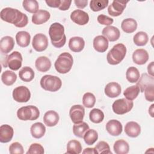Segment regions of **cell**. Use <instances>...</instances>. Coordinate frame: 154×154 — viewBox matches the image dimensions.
I'll use <instances>...</instances> for the list:
<instances>
[{"instance_id":"cell-1","label":"cell","mask_w":154,"mask_h":154,"mask_svg":"<svg viewBox=\"0 0 154 154\" xmlns=\"http://www.w3.org/2000/svg\"><path fill=\"white\" fill-rule=\"evenodd\" d=\"M1 19L6 22L12 23L16 27L23 28L28 22V16L17 9L6 7L0 12Z\"/></svg>"},{"instance_id":"cell-2","label":"cell","mask_w":154,"mask_h":154,"mask_svg":"<svg viewBox=\"0 0 154 154\" xmlns=\"http://www.w3.org/2000/svg\"><path fill=\"white\" fill-rule=\"evenodd\" d=\"M49 35L52 45L57 48H62L66 42L64 27L60 23H52L49 29Z\"/></svg>"},{"instance_id":"cell-3","label":"cell","mask_w":154,"mask_h":154,"mask_svg":"<svg viewBox=\"0 0 154 154\" xmlns=\"http://www.w3.org/2000/svg\"><path fill=\"white\" fill-rule=\"evenodd\" d=\"M126 54V46L122 43H118L114 45L107 54V61L109 64L117 65L124 59Z\"/></svg>"},{"instance_id":"cell-4","label":"cell","mask_w":154,"mask_h":154,"mask_svg":"<svg viewBox=\"0 0 154 154\" xmlns=\"http://www.w3.org/2000/svg\"><path fill=\"white\" fill-rule=\"evenodd\" d=\"M73 63V59L72 55L69 52H63L58 57L54 66L58 73L65 74L71 70Z\"/></svg>"},{"instance_id":"cell-5","label":"cell","mask_w":154,"mask_h":154,"mask_svg":"<svg viewBox=\"0 0 154 154\" xmlns=\"http://www.w3.org/2000/svg\"><path fill=\"white\" fill-rule=\"evenodd\" d=\"M40 86L45 90L55 92L60 89L62 82L60 78L51 75H46L40 79Z\"/></svg>"},{"instance_id":"cell-6","label":"cell","mask_w":154,"mask_h":154,"mask_svg":"<svg viewBox=\"0 0 154 154\" xmlns=\"http://www.w3.org/2000/svg\"><path fill=\"white\" fill-rule=\"evenodd\" d=\"M40 116V111L37 107L28 105L20 108L17 111V117L23 121L37 120Z\"/></svg>"},{"instance_id":"cell-7","label":"cell","mask_w":154,"mask_h":154,"mask_svg":"<svg viewBox=\"0 0 154 154\" xmlns=\"http://www.w3.org/2000/svg\"><path fill=\"white\" fill-rule=\"evenodd\" d=\"M134 103L132 100L126 98L119 99L114 102L112 108L114 113L119 115H123L129 112L133 108Z\"/></svg>"},{"instance_id":"cell-8","label":"cell","mask_w":154,"mask_h":154,"mask_svg":"<svg viewBox=\"0 0 154 154\" xmlns=\"http://www.w3.org/2000/svg\"><path fill=\"white\" fill-rule=\"evenodd\" d=\"M31 97L29 90L25 86H19L13 91V98L17 102L24 103L29 101Z\"/></svg>"},{"instance_id":"cell-9","label":"cell","mask_w":154,"mask_h":154,"mask_svg":"<svg viewBox=\"0 0 154 154\" xmlns=\"http://www.w3.org/2000/svg\"><path fill=\"white\" fill-rule=\"evenodd\" d=\"M22 56L19 52L14 51L7 56V65L12 70H19L22 64Z\"/></svg>"},{"instance_id":"cell-10","label":"cell","mask_w":154,"mask_h":154,"mask_svg":"<svg viewBox=\"0 0 154 154\" xmlns=\"http://www.w3.org/2000/svg\"><path fill=\"white\" fill-rule=\"evenodd\" d=\"M32 46L34 49L37 52H42L46 50L48 46L47 37L42 33L35 34L32 38Z\"/></svg>"},{"instance_id":"cell-11","label":"cell","mask_w":154,"mask_h":154,"mask_svg":"<svg viewBox=\"0 0 154 154\" xmlns=\"http://www.w3.org/2000/svg\"><path fill=\"white\" fill-rule=\"evenodd\" d=\"M70 117L72 122L75 124L82 122L85 115V109L81 105H75L72 106L69 111Z\"/></svg>"},{"instance_id":"cell-12","label":"cell","mask_w":154,"mask_h":154,"mask_svg":"<svg viewBox=\"0 0 154 154\" xmlns=\"http://www.w3.org/2000/svg\"><path fill=\"white\" fill-rule=\"evenodd\" d=\"M128 2V1H113L108 8L109 14L113 17H117L121 15L126 8Z\"/></svg>"},{"instance_id":"cell-13","label":"cell","mask_w":154,"mask_h":154,"mask_svg":"<svg viewBox=\"0 0 154 154\" xmlns=\"http://www.w3.org/2000/svg\"><path fill=\"white\" fill-rule=\"evenodd\" d=\"M71 20L79 25H84L89 21L88 14L83 10H75L70 14Z\"/></svg>"},{"instance_id":"cell-14","label":"cell","mask_w":154,"mask_h":154,"mask_svg":"<svg viewBox=\"0 0 154 154\" xmlns=\"http://www.w3.org/2000/svg\"><path fill=\"white\" fill-rule=\"evenodd\" d=\"M102 34L103 36L110 42L117 40L120 36L119 29L114 26H107L105 27L102 31Z\"/></svg>"},{"instance_id":"cell-15","label":"cell","mask_w":154,"mask_h":154,"mask_svg":"<svg viewBox=\"0 0 154 154\" xmlns=\"http://www.w3.org/2000/svg\"><path fill=\"white\" fill-rule=\"evenodd\" d=\"M122 125L117 120H111L106 124V130L112 136H118L122 132Z\"/></svg>"},{"instance_id":"cell-16","label":"cell","mask_w":154,"mask_h":154,"mask_svg":"<svg viewBox=\"0 0 154 154\" xmlns=\"http://www.w3.org/2000/svg\"><path fill=\"white\" fill-rule=\"evenodd\" d=\"M121 87L119 84L116 82H111L107 84L105 87L104 91L105 94L111 98L119 96L121 93Z\"/></svg>"},{"instance_id":"cell-17","label":"cell","mask_w":154,"mask_h":154,"mask_svg":"<svg viewBox=\"0 0 154 154\" xmlns=\"http://www.w3.org/2000/svg\"><path fill=\"white\" fill-rule=\"evenodd\" d=\"M14 131L8 125H2L0 127V141L6 143L10 141L13 137Z\"/></svg>"},{"instance_id":"cell-18","label":"cell","mask_w":154,"mask_h":154,"mask_svg":"<svg viewBox=\"0 0 154 154\" xmlns=\"http://www.w3.org/2000/svg\"><path fill=\"white\" fill-rule=\"evenodd\" d=\"M149 60L148 52L144 49H136L132 54V60L138 65L144 64Z\"/></svg>"},{"instance_id":"cell-19","label":"cell","mask_w":154,"mask_h":154,"mask_svg":"<svg viewBox=\"0 0 154 154\" xmlns=\"http://www.w3.org/2000/svg\"><path fill=\"white\" fill-rule=\"evenodd\" d=\"M51 17L49 11L45 10H38L32 16V22L35 25H41L46 22Z\"/></svg>"},{"instance_id":"cell-20","label":"cell","mask_w":154,"mask_h":154,"mask_svg":"<svg viewBox=\"0 0 154 154\" xmlns=\"http://www.w3.org/2000/svg\"><path fill=\"white\" fill-rule=\"evenodd\" d=\"M93 48L98 52H105L108 48V40L103 35H97L93 40Z\"/></svg>"},{"instance_id":"cell-21","label":"cell","mask_w":154,"mask_h":154,"mask_svg":"<svg viewBox=\"0 0 154 154\" xmlns=\"http://www.w3.org/2000/svg\"><path fill=\"white\" fill-rule=\"evenodd\" d=\"M85 46V41L81 37H73L69 42V48L74 52H79L83 50Z\"/></svg>"},{"instance_id":"cell-22","label":"cell","mask_w":154,"mask_h":154,"mask_svg":"<svg viewBox=\"0 0 154 154\" xmlns=\"http://www.w3.org/2000/svg\"><path fill=\"white\" fill-rule=\"evenodd\" d=\"M125 132L126 135L132 138L138 137L141 132V127L135 122H128L125 127Z\"/></svg>"},{"instance_id":"cell-23","label":"cell","mask_w":154,"mask_h":154,"mask_svg":"<svg viewBox=\"0 0 154 154\" xmlns=\"http://www.w3.org/2000/svg\"><path fill=\"white\" fill-rule=\"evenodd\" d=\"M14 46V41L11 36L3 37L0 40V50L2 53L8 54Z\"/></svg>"},{"instance_id":"cell-24","label":"cell","mask_w":154,"mask_h":154,"mask_svg":"<svg viewBox=\"0 0 154 154\" xmlns=\"http://www.w3.org/2000/svg\"><path fill=\"white\" fill-rule=\"evenodd\" d=\"M138 81L137 82V85L140 90V92H144V89L149 85H154V78L146 73H143L140 78H139Z\"/></svg>"},{"instance_id":"cell-25","label":"cell","mask_w":154,"mask_h":154,"mask_svg":"<svg viewBox=\"0 0 154 154\" xmlns=\"http://www.w3.org/2000/svg\"><path fill=\"white\" fill-rule=\"evenodd\" d=\"M59 119V115L56 111L50 110L45 112L43 116V122L47 126L52 127L58 123Z\"/></svg>"},{"instance_id":"cell-26","label":"cell","mask_w":154,"mask_h":154,"mask_svg":"<svg viewBox=\"0 0 154 154\" xmlns=\"http://www.w3.org/2000/svg\"><path fill=\"white\" fill-rule=\"evenodd\" d=\"M35 66L37 70L39 72H46L50 69L51 67V62L47 57L41 56L36 59Z\"/></svg>"},{"instance_id":"cell-27","label":"cell","mask_w":154,"mask_h":154,"mask_svg":"<svg viewBox=\"0 0 154 154\" xmlns=\"http://www.w3.org/2000/svg\"><path fill=\"white\" fill-rule=\"evenodd\" d=\"M16 40L17 45L22 47H27L30 43L31 35L30 34L25 31H19L16 35Z\"/></svg>"},{"instance_id":"cell-28","label":"cell","mask_w":154,"mask_h":154,"mask_svg":"<svg viewBox=\"0 0 154 154\" xmlns=\"http://www.w3.org/2000/svg\"><path fill=\"white\" fill-rule=\"evenodd\" d=\"M30 131L32 137L38 139L44 136L46 132V128L42 123L37 122L31 126Z\"/></svg>"},{"instance_id":"cell-29","label":"cell","mask_w":154,"mask_h":154,"mask_svg":"<svg viewBox=\"0 0 154 154\" xmlns=\"http://www.w3.org/2000/svg\"><path fill=\"white\" fill-rule=\"evenodd\" d=\"M121 28L124 32L126 33H132L137 29V22L132 18H127L122 21Z\"/></svg>"},{"instance_id":"cell-30","label":"cell","mask_w":154,"mask_h":154,"mask_svg":"<svg viewBox=\"0 0 154 154\" xmlns=\"http://www.w3.org/2000/svg\"><path fill=\"white\" fill-rule=\"evenodd\" d=\"M113 148L116 154H126L129 150V144L124 140H117L114 144Z\"/></svg>"},{"instance_id":"cell-31","label":"cell","mask_w":154,"mask_h":154,"mask_svg":"<svg viewBox=\"0 0 154 154\" xmlns=\"http://www.w3.org/2000/svg\"><path fill=\"white\" fill-rule=\"evenodd\" d=\"M20 79L24 82H30L34 78V70L28 66H25L19 72Z\"/></svg>"},{"instance_id":"cell-32","label":"cell","mask_w":154,"mask_h":154,"mask_svg":"<svg viewBox=\"0 0 154 154\" xmlns=\"http://www.w3.org/2000/svg\"><path fill=\"white\" fill-rule=\"evenodd\" d=\"M89 129V126L85 122H82L75 124L73 126V132L74 135L79 138H83L85 133Z\"/></svg>"},{"instance_id":"cell-33","label":"cell","mask_w":154,"mask_h":154,"mask_svg":"<svg viewBox=\"0 0 154 154\" xmlns=\"http://www.w3.org/2000/svg\"><path fill=\"white\" fill-rule=\"evenodd\" d=\"M17 79L16 74L10 70H6L2 73L1 80L4 84L10 86L13 85Z\"/></svg>"},{"instance_id":"cell-34","label":"cell","mask_w":154,"mask_h":154,"mask_svg":"<svg viewBox=\"0 0 154 154\" xmlns=\"http://www.w3.org/2000/svg\"><path fill=\"white\" fill-rule=\"evenodd\" d=\"M82 151V146L79 141L72 140L69 141L67 144L66 153L79 154Z\"/></svg>"},{"instance_id":"cell-35","label":"cell","mask_w":154,"mask_h":154,"mask_svg":"<svg viewBox=\"0 0 154 154\" xmlns=\"http://www.w3.org/2000/svg\"><path fill=\"white\" fill-rule=\"evenodd\" d=\"M140 91V88L137 85H132L125 90L123 95L128 100H133L137 98Z\"/></svg>"},{"instance_id":"cell-36","label":"cell","mask_w":154,"mask_h":154,"mask_svg":"<svg viewBox=\"0 0 154 154\" xmlns=\"http://www.w3.org/2000/svg\"><path fill=\"white\" fill-rule=\"evenodd\" d=\"M126 78L131 83L137 82L140 78V72L136 67H130L126 70Z\"/></svg>"},{"instance_id":"cell-37","label":"cell","mask_w":154,"mask_h":154,"mask_svg":"<svg viewBox=\"0 0 154 154\" xmlns=\"http://www.w3.org/2000/svg\"><path fill=\"white\" fill-rule=\"evenodd\" d=\"M149 40L148 35L146 32L144 31H139L135 34L133 38L134 43L139 46L146 45Z\"/></svg>"},{"instance_id":"cell-38","label":"cell","mask_w":154,"mask_h":154,"mask_svg":"<svg viewBox=\"0 0 154 154\" xmlns=\"http://www.w3.org/2000/svg\"><path fill=\"white\" fill-rule=\"evenodd\" d=\"M90 120L94 123H99L102 122L104 119V114L103 111L98 108L93 109L89 114Z\"/></svg>"},{"instance_id":"cell-39","label":"cell","mask_w":154,"mask_h":154,"mask_svg":"<svg viewBox=\"0 0 154 154\" xmlns=\"http://www.w3.org/2000/svg\"><path fill=\"white\" fill-rule=\"evenodd\" d=\"M23 8L31 13H35L38 10V3L35 0H25L22 2Z\"/></svg>"},{"instance_id":"cell-40","label":"cell","mask_w":154,"mask_h":154,"mask_svg":"<svg viewBox=\"0 0 154 154\" xmlns=\"http://www.w3.org/2000/svg\"><path fill=\"white\" fill-rule=\"evenodd\" d=\"M85 143L88 145H93L98 139V134L94 129H88L84 135Z\"/></svg>"},{"instance_id":"cell-41","label":"cell","mask_w":154,"mask_h":154,"mask_svg":"<svg viewBox=\"0 0 154 154\" xmlns=\"http://www.w3.org/2000/svg\"><path fill=\"white\" fill-rule=\"evenodd\" d=\"M109 1L108 0H93L90 2V7L93 11H100L107 7Z\"/></svg>"},{"instance_id":"cell-42","label":"cell","mask_w":154,"mask_h":154,"mask_svg":"<svg viewBox=\"0 0 154 154\" xmlns=\"http://www.w3.org/2000/svg\"><path fill=\"white\" fill-rule=\"evenodd\" d=\"M96 103V97L94 95L90 92L85 93L82 97V103L84 106L90 108L94 106Z\"/></svg>"},{"instance_id":"cell-43","label":"cell","mask_w":154,"mask_h":154,"mask_svg":"<svg viewBox=\"0 0 154 154\" xmlns=\"http://www.w3.org/2000/svg\"><path fill=\"white\" fill-rule=\"evenodd\" d=\"M95 149L97 153H109L112 154L110 150V147L109 144L103 141H99L95 146Z\"/></svg>"},{"instance_id":"cell-44","label":"cell","mask_w":154,"mask_h":154,"mask_svg":"<svg viewBox=\"0 0 154 154\" xmlns=\"http://www.w3.org/2000/svg\"><path fill=\"white\" fill-rule=\"evenodd\" d=\"M9 152L11 154H23L24 153L23 146L18 142H14L9 147Z\"/></svg>"},{"instance_id":"cell-45","label":"cell","mask_w":154,"mask_h":154,"mask_svg":"<svg viewBox=\"0 0 154 154\" xmlns=\"http://www.w3.org/2000/svg\"><path fill=\"white\" fill-rule=\"evenodd\" d=\"M44 153L43 147L38 143H33L31 144L28 150L26 152V154H43Z\"/></svg>"},{"instance_id":"cell-46","label":"cell","mask_w":154,"mask_h":154,"mask_svg":"<svg viewBox=\"0 0 154 154\" xmlns=\"http://www.w3.org/2000/svg\"><path fill=\"white\" fill-rule=\"evenodd\" d=\"M145 98L149 102L154 100V85L147 86L144 90Z\"/></svg>"},{"instance_id":"cell-47","label":"cell","mask_w":154,"mask_h":154,"mask_svg":"<svg viewBox=\"0 0 154 154\" xmlns=\"http://www.w3.org/2000/svg\"><path fill=\"white\" fill-rule=\"evenodd\" d=\"M97 22L103 25H106V26H109L110 25H111L114 20L113 19L108 17V16L104 15V14H100L97 16Z\"/></svg>"},{"instance_id":"cell-48","label":"cell","mask_w":154,"mask_h":154,"mask_svg":"<svg viewBox=\"0 0 154 154\" xmlns=\"http://www.w3.org/2000/svg\"><path fill=\"white\" fill-rule=\"evenodd\" d=\"M72 1H67V0H61V4L58 8L60 10L62 11H66L67 10L71 5Z\"/></svg>"},{"instance_id":"cell-49","label":"cell","mask_w":154,"mask_h":154,"mask_svg":"<svg viewBox=\"0 0 154 154\" xmlns=\"http://www.w3.org/2000/svg\"><path fill=\"white\" fill-rule=\"evenodd\" d=\"M45 2L50 7L58 8L61 4V1L60 0H48V1L46 0L45 1Z\"/></svg>"},{"instance_id":"cell-50","label":"cell","mask_w":154,"mask_h":154,"mask_svg":"<svg viewBox=\"0 0 154 154\" xmlns=\"http://www.w3.org/2000/svg\"><path fill=\"white\" fill-rule=\"evenodd\" d=\"M74 2L78 8L83 9L87 5L88 1L87 0H75Z\"/></svg>"},{"instance_id":"cell-51","label":"cell","mask_w":154,"mask_h":154,"mask_svg":"<svg viewBox=\"0 0 154 154\" xmlns=\"http://www.w3.org/2000/svg\"><path fill=\"white\" fill-rule=\"evenodd\" d=\"M153 69H154V62L152 61L147 66V72L149 75L152 76H153V75H154Z\"/></svg>"},{"instance_id":"cell-52","label":"cell","mask_w":154,"mask_h":154,"mask_svg":"<svg viewBox=\"0 0 154 154\" xmlns=\"http://www.w3.org/2000/svg\"><path fill=\"white\" fill-rule=\"evenodd\" d=\"M82 153H90V154H98L97 151L96 150L95 148H85L84 151L82 152Z\"/></svg>"},{"instance_id":"cell-53","label":"cell","mask_w":154,"mask_h":154,"mask_svg":"<svg viewBox=\"0 0 154 154\" xmlns=\"http://www.w3.org/2000/svg\"><path fill=\"white\" fill-rule=\"evenodd\" d=\"M153 106L154 104H152L150 107L149 108V113L151 116L152 117H153Z\"/></svg>"}]
</instances>
